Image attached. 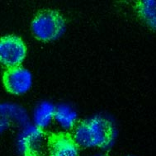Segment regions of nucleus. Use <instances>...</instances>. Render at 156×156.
Masks as SVG:
<instances>
[{
  "instance_id": "nucleus-1",
  "label": "nucleus",
  "mask_w": 156,
  "mask_h": 156,
  "mask_svg": "<svg viewBox=\"0 0 156 156\" xmlns=\"http://www.w3.org/2000/svg\"><path fill=\"white\" fill-rule=\"evenodd\" d=\"M117 136L116 124L107 116L97 115L77 123L74 128V138L82 148H111Z\"/></svg>"
},
{
  "instance_id": "nucleus-2",
  "label": "nucleus",
  "mask_w": 156,
  "mask_h": 156,
  "mask_svg": "<svg viewBox=\"0 0 156 156\" xmlns=\"http://www.w3.org/2000/svg\"><path fill=\"white\" fill-rule=\"evenodd\" d=\"M31 28L37 39L48 42L59 39L65 33L66 23L59 12L45 9L35 16L31 22Z\"/></svg>"
},
{
  "instance_id": "nucleus-3",
  "label": "nucleus",
  "mask_w": 156,
  "mask_h": 156,
  "mask_svg": "<svg viewBox=\"0 0 156 156\" xmlns=\"http://www.w3.org/2000/svg\"><path fill=\"white\" fill-rule=\"evenodd\" d=\"M27 46L19 37L8 35L0 39V61L7 68L20 66L27 55Z\"/></svg>"
},
{
  "instance_id": "nucleus-4",
  "label": "nucleus",
  "mask_w": 156,
  "mask_h": 156,
  "mask_svg": "<svg viewBox=\"0 0 156 156\" xmlns=\"http://www.w3.org/2000/svg\"><path fill=\"white\" fill-rule=\"evenodd\" d=\"M46 156H79L80 146L67 132H51L46 136Z\"/></svg>"
},
{
  "instance_id": "nucleus-5",
  "label": "nucleus",
  "mask_w": 156,
  "mask_h": 156,
  "mask_svg": "<svg viewBox=\"0 0 156 156\" xmlns=\"http://www.w3.org/2000/svg\"><path fill=\"white\" fill-rule=\"evenodd\" d=\"M3 83L9 94L23 95L28 92L32 85L31 72L22 66L7 69L3 74Z\"/></svg>"
},
{
  "instance_id": "nucleus-6",
  "label": "nucleus",
  "mask_w": 156,
  "mask_h": 156,
  "mask_svg": "<svg viewBox=\"0 0 156 156\" xmlns=\"http://www.w3.org/2000/svg\"><path fill=\"white\" fill-rule=\"evenodd\" d=\"M46 136L42 129L30 127L21 135L19 147L24 156H46Z\"/></svg>"
},
{
  "instance_id": "nucleus-7",
  "label": "nucleus",
  "mask_w": 156,
  "mask_h": 156,
  "mask_svg": "<svg viewBox=\"0 0 156 156\" xmlns=\"http://www.w3.org/2000/svg\"><path fill=\"white\" fill-rule=\"evenodd\" d=\"M137 16L149 28L156 31V0H140L136 2Z\"/></svg>"
},
{
  "instance_id": "nucleus-8",
  "label": "nucleus",
  "mask_w": 156,
  "mask_h": 156,
  "mask_svg": "<svg viewBox=\"0 0 156 156\" xmlns=\"http://www.w3.org/2000/svg\"><path fill=\"white\" fill-rule=\"evenodd\" d=\"M55 118L64 129L70 130L76 126L78 114L70 106L59 104L55 107Z\"/></svg>"
},
{
  "instance_id": "nucleus-9",
  "label": "nucleus",
  "mask_w": 156,
  "mask_h": 156,
  "mask_svg": "<svg viewBox=\"0 0 156 156\" xmlns=\"http://www.w3.org/2000/svg\"><path fill=\"white\" fill-rule=\"evenodd\" d=\"M55 107L51 102H42L39 103L35 108L34 122L36 126L40 129H44L55 118Z\"/></svg>"
},
{
  "instance_id": "nucleus-10",
  "label": "nucleus",
  "mask_w": 156,
  "mask_h": 156,
  "mask_svg": "<svg viewBox=\"0 0 156 156\" xmlns=\"http://www.w3.org/2000/svg\"><path fill=\"white\" fill-rule=\"evenodd\" d=\"M94 156H108V155H105V154H96V155H94Z\"/></svg>"
},
{
  "instance_id": "nucleus-11",
  "label": "nucleus",
  "mask_w": 156,
  "mask_h": 156,
  "mask_svg": "<svg viewBox=\"0 0 156 156\" xmlns=\"http://www.w3.org/2000/svg\"><path fill=\"white\" fill-rule=\"evenodd\" d=\"M127 156H131V155H127Z\"/></svg>"
}]
</instances>
